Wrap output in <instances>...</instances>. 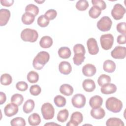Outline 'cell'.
<instances>
[{"instance_id":"cell-11","label":"cell","mask_w":126,"mask_h":126,"mask_svg":"<svg viewBox=\"0 0 126 126\" xmlns=\"http://www.w3.org/2000/svg\"><path fill=\"white\" fill-rule=\"evenodd\" d=\"M87 45L88 52L90 54L94 55L98 53L99 48L95 39L93 37L89 38L87 42Z\"/></svg>"},{"instance_id":"cell-34","label":"cell","mask_w":126,"mask_h":126,"mask_svg":"<svg viewBox=\"0 0 126 126\" xmlns=\"http://www.w3.org/2000/svg\"><path fill=\"white\" fill-rule=\"evenodd\" d=\"M89 4L87 0H78L75 5L76 9L79 11H85L89 7Z\"/></svg>"},{"instance_id":"cell-23","label":"cell","mask_w":126,"mask_h":126,"mask_svg":"<svg viewBox=\"0 0 126 126\" xmlns=\"http://www.w3.org/2000/svg\"><path fill=\"white\" fill-rule=\"evenodd\" d=\"M74 90L73 87L67 84L62 85L60 87V92L66 96H70L72 94Z\"/></svg>"},{"instance_id":"cell-27","label":"cell","mask_w":126,"mask_h":126,"mask_svg":"<svg viewBox=\"0 0 126 126\" xmlns=\"http://www.w3.org/2000/svg\"><path fill=\"white\" fill-rule=\"evenodd\" d=\"M69 116L68 111L66 109H64L60 110L57 115V120L61 123L65 122Z\"/></svg>"},{"instance_id":"cell-26","label":"cell","mask_w":126,"mask_h":126,"mask_svg":"<svg viewBox=\"0 0 126 126\" xmlns=\"http://www.w3.org/2000/svg\"><path fill=\"white\" fill-rule=\"evenodd\" d=\"M58 55L62 59H66L69 58L71 55L70 49L67 47H62L58 50Z\"/></svg>"},{"instance_id":"cell-36","label":"cell","mask_w":126,"mask_h":126,"mask_svg":"<svg viewBox=\"0 0 126 126\" xmlns=\"http://www.w3.org/2000/svg\"><path fill=\"white\" fill-rule=\"evenodd\" d=\"M10 125L12 126H26V121L22 117H16L12 119L10 121Z\"/></svg>"},{"instance_id":"cell-33","label":"cell","mask_w":126,"mask_h":126,"mask_svg":"<svg viewBox=\"0 0 126 126\" xmlns=\"http://www.w3.org/2000/svg\"><path fill=\"white\" fill-rule=\"evenodd\" d=\"M24 101L23 95L20 94H15L11 97V102L13 103L18 106L21 105Z\"/></svg>"},{"instance_id":"cell-35","label":"cell","mask_w":126,"mask_h":126,"mask_svg":"<svg viewBox=\"0 0 126 126\" xmlns=\"http://www.w3.org/2000/svg\"><path fill=\"white\" fill-rule=\"evenodd\" d=\"M25 11L26 12L32 13L36 16L39 13V8L36 5L33 4H29L25 8Z\"/></svg>"},{"instance_id":"cell-10","label":"cell","mask_w":126,"mask_h":126,"mask_svg":"<svg viewBox=\"0 0 126 126\" xmlns=\"http://www.w3.org/2000/svg\"><path fill=\"white\" fill-rule=\"evenodd\" d=\"M111 56L115 59H124L126 56L125 47L117 46L111 52Z\"/></svg>"},{"instance_id":"cell-1","label":"cell","mask_w":126,"mask_h":126,"mask_svg":"<svg viewBox=\"0 0 126 126\" xmlns=\"http://www.w3.org/2000/svg\"><path fill=\"white\" fill-rule=\"evenodd\" d=\"M49 59L50 55L47 52H39L33 60L32 65L33 68L37 70L41 69L48 62Z\"/></svg>"},{"instance_id":"cell-25","label":"cell","mask_w":126,"mask_h":126,"mask_svg":"<svg viewBox=\"0 0 126 126\" xmlns=\"http://www.w3.org/2000/svg\"><path fill=\"white\" fill-rule=\"evenodd\" d=\"M35 106L34 101L31 99H29L25 102L23 107V110L24 113L26 114H29L32 112Z\"/></svg>"},{"instance_id":"cell-37","label":"cell","mask_w":126,"mask_h":126,"mask_svg":"<svg viewBox=\"0 0 126 126\" xmlns=\"http://www.w3.org/2000/svg\"><path fill=\"white\" fill-rule=\"evenodd\" d=\"M111 82V78L106 74H101L97 79V83L99 86H102L103 85L109 83Z\"/></svg>"},{"instance_id":"cell-5","label":"cell","mask_w":126,"mask_h":126,"mask_svg":"<svg viewBox=\"0 0 126 126\" xmlns=\"http://www.w3.org/2000/svg\"><path fill=\"white\" fill-rule=\"evenodd\" d=\"M101 47L105 50L110 49L113 44L114 37L112 34L107 33L102 35L100 37Z\"/></svg>"},{"instance_id":"cell-48","label":"cell","mask_w":126,"mask_h":126,"mask_svg":"<svg viewBox=\"0 0 126 126\" xmlns=\"http://www.w3.org/2000/svg\"><path fill=\"white\" fill-rule=\"evenodd\" d=\"M0 104L1 105L5 102V101L6 100V96L5 94L2 92H0Z\"/></svg>"},{"instance_id":"cell-2","label":"cell","mask_w":126,"mask_h":126,"mask_svg":"<svg viewBox=\"0 0 126 126\" xmlns=\"http://www.w3.org/2000/svg\"><path fill=\"white\" fill-rule=\"evenodd\" d=\"M105 107L109 111L113 113H118L121 111L123 108V103L117 98L112 96L106 100Z\"/></svg>"},{"instance_id":"cell-9","label":"cell","mask_w":126,"mask_h":126,"mask_svg":"<svg viewBox=\"0 0 126 126\" xmlns=\"http://www.w3.org/2000/svg\"><path fill=\"white\" fill-rule=\"evenodd\" d=\"M83 120L82 114L78 111L73 112L71 116L70 121L66 124L67 126H77Z\"/></svg>"},{"instance_id":"cell-12","label":"cell","mask_w":126,"mask_h":126,"mask_svg":"<svg viewBox=\"0 0 126 126\" xmlns=\"http://www.w3.org/2000/svg\"><path fill=\"white\" fill-rule=\"evenodd\" d=\"M19 108L18 105L12 102L7 104L4 108V114L8 117H12L16 114Z\"/></svg>"},{"instance_id":"cell-17","label":"cell","mask_w":126,"mask_h":126,"mask_svg":"<svg viewBox=\"0 0 126 126\" xmlns=\"http://www.w3.org/2000/svg\"><path fill=\"white\" fill-rule=\"evenodd\" d=\"M103 103L102 98L97 95L93 96L89 100V104L92 108H97L100 107Z\"/></svg>"},{"instance_id":"cell-4","label":"cell","mask_w":126,"mask_h":126,"mask_svg":"<svg viewBox=\"0 0 126 126\" xmlns=\"http://www.w3.org/2000/svg\"><path fill=\"white\" fill-rule=\"evenodd\" d=\"M41 111L45 120H51L54 117L55 109L52 104L50 103L46 102L44 103L41 107Z\"/></svg>"},{"instance_id":"cell-32","label":"cell","mask_w":126,"mask_h":126,"mask_svg":"<svg viewBox=\"0 0 126 126\" xmlns=\"http://www.w3.org/2000/svg\"><path fill=\"white\" fill-rule=\"evenodd\" d=\"M12 82V76L8 73L2 74L0 76V83L4 86H8Z\"/></svg>"},{"instance_id":"cell-29","label":"cell","mask_w":126,"mask_h":126,"mask_svg":"<svg viewBox=\"0 0 126 126\" xmlns=\"http://www.w3.org/2000/svg\"><path fill=\"white\" fill-rule=\"evenodd\" d=\"M101 10L97 6H93L91 7L89 11V16L94 19L98 18L101 14Z\"/></svg>"},{"instance_id":"cell-8","label":"cell","mask_w":126,"mask_h":126,"mask_svg":"<svg viewBox=\"0 0 126 126\" xmlns=\"http://www.w3.org/2000/svg\"><path fill=\"white\" fill-rule=\"evenodd\" d=\"M86 102V97L81 94H77L74 95L71 99L72 105L77 108H83L85 106Z\"/></svg>"},{"instance_id":"cell-50","label":"cell","mask_w":126,"mask_h":126,"mask_svg":"<svg viewBox=\"0 0 126 126\" xmlns=\"http://www.w3.org/2000/svg\"><path fill=\"white\" fill-rule=\"evenodd\" d=\"M34 1H35V2L41 4V3H43V2H44L45 1V0H34Z\"/></svg>"},{"instance_id":"cell-39","label":"cell","mask_w":126,"mask_h":126,"mask_svg":"<svg viewBox=\"0 0 126 126\" xmlns=\"http://www.w3.org/2000/svg\"><path fill=\"white\" fill-rule=\"evenodd\" d=\"M44 15L48 20H53L56 17L57 15V12L55 9H50L47 10Z\"/></svg>"},{"instance_id":"cell-41","label":"cell","mask_w":126,"mask_h":126,"mask_svg":"<svg viewBox=\"0 0 126 126\" xmlns=\"http://www.w3.org/2000/svg\"><path fill=\"white\" fill-rule=\"evenodd\" d=\"M37 23L38 26L44 28L47 27L49 25V21L45 18L44 15H41L38 17L37 20Z\"/></svg>"},{"instance_id":"cell-18","label":"cell","mask_w":126,"mask_h":126,"mask_svg":"<svg viewBox=\"0 0 126 126\" xmlns=\"http://www.w3.org/2000/svg\"><path fill=\"white\" fill-rule=\"evenodd\" d=\"M83 89L87 92H92L95 89L96 86L94 80L91 79H87L82 83Z\"/></svg>"},{"instance_id":"cell-16","label":"cell","mask_w":126,"mask_h":126,"mask_svg":"<svg viewBox=\"0 0 126 126\" xmlns=\"http://www.w3.org/2000/svg\"><path fill=\"white\" fill-rule=\"evenodd\" d=\"M117 91L116 86L112 83H107L101 86L100 91L102 94H109L115 93Z\"/></svg>"},{"instance_id":"cell-42","label":"cell","mask_w":126,"mask_h":126,"mask_svg":"<svg viewBox=\"0 0 126 126\" xmlns=\"http://www.w3.org/2000/svg\"><path fill=\"white\" fill-rule=\"evenodd\" d=\"M41 92L40 87L38 85H33L31 86L30 88V94L34 96L38 95Z\"/></svg>"},{"instance_id":"cell-28","label":"cell","mask_w":126,"mask_h":126,"mask_svg":"<svg viewBox=\"0 0 126 126\" xmlns=\"http://www.w3.org/2000/svg\"><path fill=\"white\" fill-rule=\"evenodd\" d=\"M106 125L107 126H124L125 125L123 121L118 118H110L108 119L106 122Z\"/></svg>"},{"instance_id":"cell-14","label":"cell","mask_w":126,"mask_h":126,"mask_svg":"<svg viewBox=\"0 0 126 126\" xmlns=\"http://www.w3.org/2000/svg\"><path fill=\"white\" fill-rule=\"evenodd\" d=\"M96 72L95 66L91 63L85 64L82 67V73L83 75L87 77H91L94 76Z\"/></svg>"},{"instance_id":"cell-38","label":"cell","mask_w":126,"mask_h":126,"mask_svg":"<svg viewBox=\"0 0 126 126\" xmlns=\"http://www.w3.org/2000/svg\"><path fill=\"white\" fill-rule=\"evenodd\" d=\"M74 54H82L85 55L86 53L85 48L81 44H77L75 45L73 48Z\"/></svg>"},{"instance_id":"cell-47","label":"cell","mask_w":126,"mask_h":126,"mask_svg":"<svg viewBox=\"0 0 126 126\" xmlns=\"http://www.w3.org/2000/svg\"><path fill=\"white\" fill-rule=\"evenodd\" d=\"M14 3L13 0H1L0 3L2 5L6 7H9L13 5Z\"/></svg>"},{"instance_id":"cell-7","label":"cell","mask_w":126,"mask_h":126,"mask_svg":"<svg viewBox=\"0 0 126 126\" xmlns=\"http://www.w3.org/2000/svg\"><path fill=\"white\" fill-rule=\"evenodd\" d=\"M125 13V8L120 3L115 4L111 10V15L116 20H119L122 19Z\"/></svg>"},{"instance_id":"cell-43","label":"cell","mask_w":126,"mask_h":126,"mask_svg":"<svg viewBox=\"0 0 126 126\" xmlns=\"http://www.w3.org/2000/svg\"><path fill=\"white\" fill-rule=\"evenodd\" d=\"M92 3L93 6H95L99 8L101 10H104L106 8V4L102 0H92Z\"/></svg>"},{"instance_id":"cell-22","label":"cell","mask_w":126,"mask_h":126,"mask_svg":"<svg viewBox=\"0 0 126 126\" xmlns=\"http://www.w3.org/2000/svg\"><path fill=\"white\" fill-rule=\"evenodd\" d=\"M28 122L32 126H36L41 123V118L38 114L33 113L28 117Z\"/></svg>"},{"instance_id":"cell-15","label":"cell","mask_w":126,"mask_h":126,"mask_svg":"<svg viewBox=\"0 0 126 126\" xmlns=\"http://www.w3.org/2000/svg\"><path fill=\"white\" fill-rule=\"evenodd\" d=\"M59 71L64 75H68L72 71V67L70 63L67 61H62L59 65Z\"/></svg>"},{"instance_id":"cell-6","label":"cell","mask_w":126,"mask_h":126,"mask_svg":"<svg viewBox=\"0 0 126 126\" xmlns=\"http://www.w3.org/2000/svg\"><path fill=\"white\" fill-rule=\"evenodd\" d=\"M112 21L108 16H103L97 22V28L102 32L109 31L112 26Z\"/></svg>"},{"instance_id":"cell-30","label":"cell","mask_w":126,"mask_h":126,"mask_svg":"<svg viewBox=\"0 0 126 126\" xmlns=\"http://www.w3.org/2000/svg\"><path fill=\"white\" fill-rule=\"evenodd\" d=\"M54 102L58 107H63L65 105L66 100L63 96L58 95L54 97Z\"/></svg>"},{"instance_id":"cell-19","label":"cell","mask_w":126,"mask_h":126,"mask_svg":"<svg viewBox=\"0 0 126 126\" xmlns=\"http://www.w3.org/2000/svg\"><path fill=\"white\" fill-rule=\"evenodd\" d=\"M90 114L93 118L100 120L104 118L105 115V112L102 108L100 107L97 108H92L91 110Z\"/></svg>"},{"instance_id":"cell-31","label":"cell","mask_w":126,"mask_h":126,"mask_svg":"<svg viewBox=\"0 0 126 126\" xmlns=\"http://www.w3.org/2000/svg\"><path fill=\"white\" fill-rule=\"evenodd\" d=\"M27 79L30 83H35L38 81L39 75L36 72L32 70L28 73Z\"/></svg>"},{"instance_id":"cell-44","label":"cell","mask_w":126,"mask_h":126,"mask_svg":"<svg viewBox=\"0 0 126 126\" xmlns=\"http://www.w3.org/2000/svg\"><path fill=\"white\" fill-rule=\"evenodd\" d=\"M16 89L21 92H24L28 89V85L24 81H19L16 84Z\"/></svg>"},{"instance_id":"cell-13","label":"cell","mask_w":126,"mask_h":126,"mask_svg":"<svg viewBox=\"0 0 126 126\" xmlns=\"http://www.w3.org/2000/svg\"><path fill=\"white\" fill-rule=\"evenodd\" d=\"M10 11L7 9L2 8L0 10V26H3L7 24L10 17Z\"/></svg>"},{"instance_id":"cell-21","label":"cell","mask_w":126,"mask_h":126,"mask_svg":"<svg viewBox=\"0 0 126 126\" xmlns=\"http://www.w3.org/2000/svg\"><path fill=\"white\" fill-rule=\"evenodd\" d=\"M53 43L52 38L49 36H44L41 37L39 41V45L42 48H49Z\"/></svg>"},{"instance_id":"cell-20","label":"cell","mask_w":126,"mask_h":126,"mask_svg":"<svg viewBox=\"0 0 126 126\" xmlns=\"http://www.w3.org/2000/svg\"><path fill=\"white\" fill-rule=\"evenodd\" d=\"M116 66V64L112 60H107L105 61L103 63V70L108 73H112L113 72L115 69Z\"/></svg>"},{"instance_id":"cell-45","label":"cell","mask_w":126,"mask_h":126,"mask_svg":"<svg viewBox=\"0 0 126 126\" xmlns=\"http://www.w3.org/2000/svg\"><path fill=\"white\" fill-rule=\"evenodd\" d=\"M126 22H120L117 25L116 29L119 33H121L122 34L126 35Z\"/></svg>"},{"instance_id":"cell-49","label":"cell","mask_w":126,"mask_h":126,"mask_svg":"<svg viewBox=\"0 0 126 126\" xmlns=\"http://www.w3.org/2000/svg\"><path fill=\"white\" fill-rule=\"evenodd\" d=\"M48 126V125H59L58 124H56V123H46L45 124V126Z\"/></svg>"},{"instance_id":"cell-40","label":"cell","mask_w":126,"mask_h":126,"mask_svg":"<svg viewBox=\"0 0 126 126\" xmlns=\"http://www.w3.org/2000/svg\"><path fill=\"white\" fill-rule=\"evenodd\" d=\"M85 59V57L82 54H74L73 58V61L74 63L76 65H81L82 63L84 61Z\"/></svg>"},{"instance_id":"cell-46","label":"cell","mask_w":126,"mask_h":126,"mask_svg":"<svg viewBox=\"0 0 126 126\" xmlns=\"http://www.w3.org/2000/svg\"><path fill=\"white\" fill-rule=\"evenodd\" d=\"M117 41L119 44H125L126 43V35L120 34L118 35L117 38Z\"/></svg>"},{"instance_id":"cell-3","label":"cell","mask_w":126,"mask_h":126,"mask_svg":"<svg viewBox=\"0 0 126 126\" xmlns=\"http://www.w3.org/2000/svg\"><path fill=\"white\" fill-rule=\"evenodd\" d=\"M38 37L37 32L33 29L27 28L23 30L21 33V38L24 41L34 42Z\"/></svg>"},{"instance_id":"cell-24","label":"cell","mask_w":126,"mask_h":126,"mask_svg":"<svg viewBox=\"0 0 126 126\" xmlns=\"http://www.w3.org/2000/svg\"><path fill=\"white\" fill-rule=\"evenodd\" d=\"M35 17V16L32 13L29 12H25L22 16V22L25 25H31L34 22Z\"/></svg>"}]
</instances>
